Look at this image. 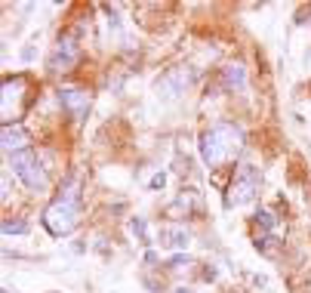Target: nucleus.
I'll return each mask as SVG.
<instances>
[{
    "instance_id": "nucleus-1",
    "label": "nucleus",
    "mask_w": 311,
    "mask_h": 293,
    "mask_svg": "<svg viewBox=\"0 0 311 293\" xmlns=\"http://www.w3.org/2000/svg\"><path fill=\"white\" fill-rule=\"evenodd\" d=\"M244 149V130L231 121H219L201 136V158L207 167H222Z\"/></svg>"
},
{
    "instance_id": "nucleus-2",
    "label": "nucleus",
    "mask_w": 311,
    "mask_h": 293,
    "mask_svg": "<svg viewBox=\"0 0 311 293\" xmlns=\"http://www.w3.org/2000/svg\"><path fill=\"white\" fill-rule=\"evenodd\" d=\"M81 223V195H77V186L74 179H68L65 192L44 210V226L50 235L62 238V235H71Z\"/></svg>"
},
{
    "instance_id": "nucleus-3",
    "label": "nucleus",
    "mask_w": 311,
    "mask_h": 293,
    "mask_svg": "<svg viewBox=\"0 0 311 293\" xmlns=\"http://www.w3.org/2000/svg\"><path fill=\"white\" fill-rule=\"evenodd\" d=\"M10 167H13V173L25 182V189H31V192H44V189H47V170H44L41 158H37L34 152H19V155H13V158H10Z\"/></svg>"
},
{
    "instance_id": "nucleus-4",
    "label": "nucleus",
    "mask_w": 311,
    "mask_h": 293,
    "mask_svg": "<svg viewBox=\"0 0 311 293\" xmlns=\"http://www.w3.org/2000/svg\"><path fill=\"white\" fill-rule=\"evenodd\" d=\"M256 192H259V170L244 164L235 173V179H231V186H228V207H241V204L253 201Z\"/></svg>"
},
{
    "instance_id": "nucleus-5",
    "label": "nucleus",
    "mask_w": 311,
    "mask_h": 293,
    "mask_svg": "<svg viewBox=\"0 0 311 293\" xmlns=\"http://www.w3.org/2000/svg\"><path fill=\"white\" fill-rule=\"evenodd\" d=\"M191 78H194L191 68H170V71H164V75L158 78L154 90H158L161 99H176V96H182L191 87Z\"/></svg>"
},
{
    "instance_id": "nucleus-6",
    "label": "nucleus",
    "mask_w": 311,
    "mask_h": 293,
    "mask_svg": "<svg viewBox=\"0 0 311 293\" xmlns=\"http://www.w3.org/2000/svg\"><path fill=\"white\" fill-rule=\"evenodd\" d=\"M90 102H93V96H90L87 90H81V87H65V90H59V105L65 108L74 121H84V118H87Z\"/></svg>"
},
{
    "instance_id": "nucleus-7",
    "label": "nucleus",
    "mask_w": 311,
    "mask_h": 293,
    "mask_svg": "<svg viewBox=\"0 0 311 293\" xmlns=\"http://www.w3.org/2000/svg\"><path fill=\"white\" fill-rule=\"evenodd\" d=\"M77 59H81V47H77V41L71 38V34H62L59 44H56V53L50 59V71H68Z\"/></svg>"
},
{
    "instance_id": "nucleus-8",
    "label": "nucleus",
    "mask_w": 311,
    "mask_h": 293,
    "mask_svg": "<svg viewBox=\"0 0 311 293\" xmlns=\"http://www.w3.org/2000/svg\"><path fill=\"white\" fill-rule=\"evenodd\" d=\"M22 87H25V78H22V75H16L13 81H10V78L4 81V124L16 121V118L22 115V105H19ZM16 124H19V121H16Z\"/></svg>"
},
{
    "instance_id": "nucleus-9",
    "label": "nucleus",
    "mask_w": 311,
    "mask_h": 293,
    "mask_svg": "<svg viewBox=\"0 0 311 293\" xmlns=\"http://www.w3.org/2000/svg\"><path fill=\"white\" fill-rule=\"evenodd\" d=\"M4 152L10 158L19 152H31V133L22 124H4Z\"/></svg>"
},
{
    "instance_id": "nucleus-10",
    "label": "nucleus",
    "mask_w": 311,
    "mask_h": 293,
    "mask_svg": "<svg viewBox=\"0 0 311 293\" xmlns=\"http://www.w3.org/2000/svg\"><path fill=\"white\" fill-rule=\"evenodd\" d=\"M158 244L167 247V250H185L188 247V232L176 229V226H164L161 235H158Z\"/></svg>"
},
{
    "instance_id": "nucleus-11",
    "label": "nucleus",
    "mask_w": 311,
    "mask_h": 293,
    "mask_svg": "<svg viewBox=\"0 0 311 293\" xmlns=\"http://www.w3.org/2000/svg\"><path fill=\"white\" fill-rule=\"evenodd\" d=\"M222 84H225V90H244L247 87V71H244V65L241 62H235V65H228L225 71H222Z\"/></svg>"
},
{
    "instance_id": "nucleus-12",
    "label": "nucleus",
    "mask_w": 311,
    "mask_h": 293,
    "mask_svg": "<svg viewBox=\"0 0 311 293\" xmlns=\"http://www.w3.org/2000/svg\"><path fill=\"white\" fill-rule=\"evenodd\" d=\"M130 232L139 238V244H148V226H145L142 216H133V219H130Z\"/></svg>"
},
{
    "instance_id": "nucleus-13",
    "label": "nucleus",
    "mask_w": 311,
    "mask_h": 293,
    "mask_svg": "<svg viewBox=\"0 0 311 293\" xmlns=\"http://www.w3.org/2000/svg\"><path fill=\"white\" fill-rule=\"evenodd\" d=\"M22 232H28L25 219H7L4 223V235H22Z\"/></svg>"
},
{
    "instance_id": "nucleus-14",
    "label": "nucleus",
    "mask_w": 311,
    "mask_h": 293,
    "mask_svg": "<svg viewBox=\"0 0 311 293\" xmlns=\"http://www.w3.org/2000/svg\"><path fill=\"white\" fill-rule=\"evenodd\" d=\"M256 223H259V226H265V229H275V226H278V219H275V213L259 210V213H256Z\"/></svg>"
},
{
    "instance_id": "nucleus-15",
    "label": "nucleus",
    "mask_w": 311,
    "mask_h": 293,
    "mask_svg": "<svg viewBox=\"0 0 311 293\" xmlns=\"http://www.w3.org/2000/svg\"><path fill=\"white\" fill-rule=\"evenodd\" d=\"M271 247H275V238H271V235H262V238H256V250H262V253H271Z\"/></svg>"
},
{
    "instance_id": "nucleus-16",
    "label": "nucleus",
    "mask_w": 311,
    "mask_h": 293,
    "mask_svg": "<svg viewBox=\"0 0 311 293\" xmlns=\"http://www.w3.org/2000/svg\"><path fill=\"white\" fill-rule=\"evenodd\" d=\"M164 186H167V173H158V176L148 182V189H151V192H161Z\"/></svg>"
}]
</instances>
